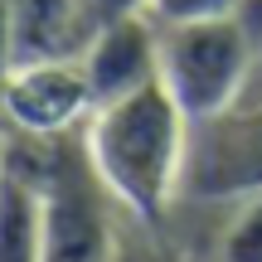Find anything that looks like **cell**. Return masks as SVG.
<instances>
[{"instance_id": "cell-1", "label": "cell", "mask_w": 262, "mask_h": 262, "mask_svg": "<svg viewBox=\"0 0 262 262\" xmlns=\"http://www.w3.org/2000/svg\"><path fill=\"white\" fill-rule=\"evenodd\" d=\"M189 131L194 122L180 112V102L160 83L117 97L88 117L83 146L93 160V175L126 219L165 224L170 209L185 199Z\"/></svg>"}, {"instance_id": "cell-2", "label": "cell", "mask_w": 262, "mask_h": 262, "mask_svg": "<svg viewBox=\"0 0 262 262\" xmlns=\"http://www.w3.org/2000/svg\"><path fill=\"white\" fill-rule=\"evenodd\" d=\"M257 10L228 19H194V25H160V88L180 102L189 122L228 112L248 97L257 58Z\"/></svg>"}, {"instance_id": "cell-3", "label": "cell", "mask_w": 262, "mask_h": 262, "mask_svg": "<svg viewBox=\"0 0 262 262\" xmlns=\"http://www.w3.org/2000/svg\"><path fill=\"white\" fill-rule=\"evenodd\" d=\"M253 189H262V97L194 122L185 165V199L194 204H233Z\"/></svg>"}, {"instance_id": "cell-4", "label": "cell", "mask_w": 262, "mask_h": 262, "mask_svg": "<svg viewBox=\"0 0 262 262\" xmlns=\"http://www.w3.org/2000/svg\"><path fill=\"white\" fill-rule=\"evenodd\" d=\"M93 112L83 58H19L5 83V136H73Z\"/></svg>"}, {"instance_id": "cell-5", "label": "cell", "mask_w": 262, "mask_h": 262, "mask_svg": "<svg viewBox=\"0 0 262 262\" xmlns=\"http://www.w3.org/2000/svg\"><path fill=\"white\" fill-rule=\"evenodd\" d=\"M78 58H83V68H88V83H93L97 107L160 83V25H156V15L141 10V15L102 19L97 34L88 39V49Z\"/></svg>"}, {"instance_id": "cell-6", "label": "cell", "mask_w": 262, "mask_h": 262, "mask_svg": "<svg viewBox=\"0 0 262 262\" xmlns=\"http://www.w3.org/2000/svg\"><path fill=\"white\" fill-rule=\"evenodd\" d=\"M44 219L49 185L34 150L19 136H5L0 170V262H44Z\"/></svg>"}, {"instance_id": "cell-7", "label": "cell", "mask_w": 262, "mask_h": 262, "mask_svg": "<svg viewBox=\"0 0 262 262\" xmlns=\"http://www.w3.org/2000/svg\"><path fill=\"white\" fill-rule=\"evenodd\" d=\"M19 58H78L97 34V0H10Z\"/></svg>"}, {"instance_id": "cell-8", "label": "cell", "mask_w": 262, "mask_h": 262, "mask_svg": "<svg viewBox=\"0 0 262 262\" xmlns=\"http://www.w3.org/2000/svg\"><path fill=\"white\" fill-rule=\"evenodd\" d=\"M219 262H262V189L228 204L219 228Z\"/></svg>"}, {"instance_id": "cell-9", "label": "cell", "mask_w": 262, "mask_h": 262, "mask_svg": "<svg viewBox=\"0 0 262 262\" xmlns=\"http://www.w3.org/2000/svg\"><path fill=\"white\" fill-rule=\"evenodd\" d=\"M257 0H150V15L160 25H194V19H228V15H248Z\"/></svg>"}, {"instance_id": "cell-10", "label": "cell", "mask_w": 262, "mask_h": 262, "mask_svg": "<svg viewBox=\"0 0 262 262\" xmlns=\"http://www.w3.org/2000/svg\"><path fill=\"white\" fill-rule=\"evenodd\" d=\"M19 63L15 49V15H10V0H0V136H5V83Z\"/></svg>"}, {"instance_id": "cell-11", "label": "cell", "mask_w": 262, "mask_h": 262, "mask_svg": "<svg viewBox=\"0 0 262 262\" xmlns=\"http://www.w3.org/2000/svg\"><path fill=\"white\" fill-rule=\"evenodd\" d=\"M150 0H97V15L102 19H117V15H141Z\"/></svg>"}, {"instance_id": "cell-12", "label": "cell", "mask_w": 262, "mask_h": 262, "mask_svg": "<svg viewBox=\"0 0 262 262\" xmlns=\"http://www.w3.org/2000/svg\"><path fill=\"white\" fill-rule=\"evenodd\" d=\"M262 97V10H257V58H253V83H248V97L243 102H257Z\"/></svg>"}, {"instance_id": "cell-13", "label": "cell", "mask_w": 262, "mask_h": 262, "mask_svg": "<svg viewBox=\"0 0 262 262\" xmlns=\"http://www.w3.org/2000/svg\"><path fill=\"white\" fill-rule=\"evenodd\" d=\"M112 262H150V253L136 243V238H126V233H122V248H117V257H112Z\"/></svg>"}, {"instance_id": "cell-14", "label": "cell", "mask_w": 262, "mask_h": 262, "mask_svg": "<svg viewBox=\"0 0 262 262\" xmlns=\"http://www.w3.org/2000/svg\"><path fill=\"white\" fill-rule=\"evenodd\" d=\"M0 170H5V136H0Z\"/></svg>"}]
</instances>
